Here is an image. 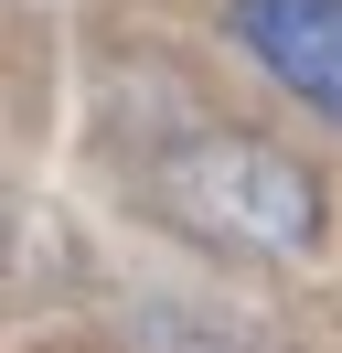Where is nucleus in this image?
<instances>
[{"mask_svg": "<svg viewBox=\"0 0 342 353\" xmlns=\"http://www.w3.org/2000/svg\"><path fill=\"white\" fill-rule=\"evenodd\" d=\"M150 203L171 225H192V236H214V246H256V257L321 246V182L289 150H268V139H192V150H171L150 172Z\"/></svg>", "mask_w": 342, "mask_h": 353, "instance_id": "f257e3e1", "label": "nucleus"}, {"mask_svg": "<svg viewBox=\"0 0 342 353\" xmlns=\"http://www.w3.org/2000/svg\"><path fill=\"white\" fill-rule=\"evenodd\" d=\"M235 43L310 118L342 129V0H235Z\"/></svg>", "mask_w": 342, "mask_h": 353, "instance_id": "f03ea898", "label": "nucleus"}]
</instances>
